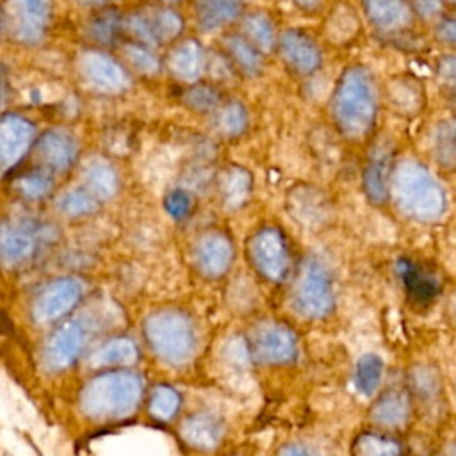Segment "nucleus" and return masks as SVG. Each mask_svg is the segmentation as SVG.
Wrapping results in <instances>:
<instances>
[{
    "label": "nucleus",
    "mask_w": 456,
    "mask_h": 456,
    "mask_svg": "<svg viewBox=\"0 0 456 456\" xmlns=\"http://www.w3.org/2000/svg\"><path fill=\"white\" fill-rule=\"evenodd\" d=\"M331 114L346 137L360 139L370 132L378 114V94L367 68L351 66L340 75L331 96Z\"/></svg>",
    "instance_id": "1"
},
{
    "label": "nucleus",
    "mask_w": 456,
    "mask_h": 456,
    "mask_svg": "<svg viewBox=\"0 0 456 456\" xmlns=\"http://www.w3.org/2000/svg\"><path fill=\"white\" fill-rule=\"evenodd\" d=\"M397 207L417 221H435L445 212V192L438 180L419 162L403 160L392 176Z\"/></svg>",
    "instance_id": "2"
},
{
    "label": "nucleus",
    "mask_w": 456,
    "mask_h": 456,
    "mask_svg": "<svg viewBox=\"0 0 456 456\" xmlns=\"http://www.w3.org/2000/svg\"><path fill=\"white\" fill-rule=\"evenodd\" d=\"M142 394V381L134 372H109L94 378L82 392V410L89 417H123Z\"/></svg>",
    "instance_id": "3"
},
{
    "label": "nucleus",
    "mask_w": 456,
    "mask_h": 456,
    "mask_svg": "<svg viewBox=\"0 0 456 456\" xmlns=\"http://www.w3.org/2000/svg\"><path fill=\"white\" fill-rule=\"evenodd\" d=\"M146 338L153 351L166 362L180 365L194 351L191 321L176 310H160L146 321Z\"/></svg>",
    "instance_id": "4"
},
{
    "label": "nucleus",
    "mask_w": 456,
    "mask_h": 456,
    "mask_svg": "<svg viewBox=\"0 0 456 456\" xmlns=\"http://www.w3.org/2000/svg\"><path fill=\"white\" fill-rule=\"evenodd\" d=\"M294 306L310 319L324 317L333 306V287L328 269L317 258H308L294 289Z\"/></svg>",
    "instance_id": "5"
},
{
    "label": "nucleus",
    "mask_w": 456,
    "mask_h": 456,
    "mask_svg": "<svg viewBox=\"0 0 456 456\" xmlns=\"http://www.w3.org/2000/svg\"><path fill=\"white\" fill-rule=\"evenodd\" d=\"M53 237V230L46 224L20 223L0 224V260L4 264H20L28 260L36 248L48 242Z\"/></svg>",
    "instance_id": "6"
},
{
    "label": "nucleus",
    "mask_w": 456,
    "mask_h": 456,
    "mask_svg": "<svg viewBox=\"0 0 456 456\" xmlns=\"http://www.w3.org/2000/svg\"><path fill=\"white\" fill-rule=\"evenodd\" d=\"M251 258L256 269L269 280L280 281L289 271V255L280 232L265 228L251 240Z\"/></svg>",
    "instance_id": "7"
},
{
    "label": "nucleus",
    "mask_w": 456,
    "mask_h": 456,
    "mask_svg": "<svg viewBox=\"0 0 456 456\" xmlns=\"http://www.w3.org/2000/svg\"><path fill=\"white\" fill-rule=\"evenodd\" d=\"M84 294V283L75 278H59L48 283L36 299L34 310L41 322L57 321L80 301Z\"/></svg>",
    "instance_id": "8"
},
{
    "label": "nucleus",
    "mask_w": 456,
    "mask_h": 456,
    "mask_svg": "<svg viewBox=\"0 0 456 456\" xmlns=\"http://www.w3.org/2000/svg\"><path fill=\"white\" fill-rule=\"evenodd\" d=\"M87 342V330L82 321H69L62 324L48 340L45 349V363L52 370L69 367L82 353Z\"/></svg>",
    "instance_id": "9"
},
{
    "label": "nucleus",
    "mask_w": 456,
    "mask_h": 456,
    "mask_svg": "<svg viewBox=\"0 0 456 456\" xmlns=\"http://www.w3.org/2000/svg\"><path fill=\"white\" fill-rule=\"evenodd\" d=\"M296 338L285 326L262 324L253 337V354L264 363H287L296 356Z\"/></svg>",
    "instance_id": "10"
},
{
    "label": "nucleus",
    "mask_w": 456,
    "mask_h": 456,
    "mask_svg": "<svg viewBox=\"0 0 456 456\" xmlns=\"http://www.w3.org/2000/svg\"><path fill=\"white\" fill-rule=\"evenodd\" d=\"M363 11L378 30L397 32L413 21V7L406 0H362Z\"/></svg>",
    "instance_id": "11"
},
{
    "label": "nucleus",
    "mask_w": 456,
    "mask_h": 456,
    "mask_svg": "<svg viewBox=\"0 0 456 456\" xmlns=\"http://www.w3.org/2000/svg\"><path fill=\"white\" fill-rule=\"evenodd\" d=\"M281 53L287 64L299 75H310L321 66V50L314 39L297 30H289L281 37Z\"/></svg>",
    "instance_id": "12"
},
{
    "label": "nucleus",
    "mask_w": 456,
    "mask_h": 456,
    "mask_svg": "<svg viewBox=\"0 0 456 456\" xmlns=\"http://www.w3.org/2000/svg\"><path fill=\"white\" fill-rule=\"evenodd\" d=\"M233 258V248L226 235L223 233H208L196 246V262L198 267L207 276L223 274Z\"/></svg>",
    "instance_id": "13"
},
{
    "label": "nucleus",
    "mask_w": 456,
    "mask_h": 456,
    "mask_svg": "<svg viewBox=\"0 0 456 456\" xmlns=\"http://www.w3.org/2000/svg\"><path fill=\"white\" fill-rule=\"evenodd\" d=\"M390 178V151L378 148L367 162L363 171V189L370 201L381 203L387 196Z\"/></svg>",
    "instance_id": "14"
},
{
    "label": "nucleus",
    "mask_w": 456,
    "mask_h": 456,
    "mask_svg": "<svg viewBox=\"0 0 456 456\" xmlns=\"http://www.w3.org/2000/svg\"><path fill=\"white\" fill-rule=\"evenodd\" d=\"M182 435L191 445L210 449L221 440L223 426L217 417L210 413H198L183 422Z\"/></svg>",
    "instance_id": "15"
},
{
    "label": "nucleus",
    "mask_w": 456,
    "mask_h": 456,
    "mask_svg": "<svg viewBox=\"0 0 456 456\" xmlns=\"http://www.w3.org/2000/svg\"><path fill=\"white\" fill-rule=\"evenodd\" d=\"M408 413H410V404L406 395L401 392H390L374 404L370 417L374 422L381 426L395 428V426H403L408 420Z\"/></svg>",
    "instance_id": "16"
},
{
    "label": "nucleus",
    "mask_w": 456,
    "mask_h": 456,
    "mask_svg": "<svg viewBox=\"0 0 456 456\" xmlns=\"http://www.w3.org/2000/svg\"><path fill=\"white\" fill-rule=\"evenodd\" d=\"M383 360L374 354L367 353L358 358L354 367V387L362 395H372L383 378Z\"/></svg>",
    "instance_id": "17"
},
{
    "label": "nucleus",
    "mask_w": 456,
    "mask_h": 456,
    "mask_svg": "<svg viewBox=\"0 0 456 456\" xmlns=\"http://www.w3.org/2000/svg\"><path fill=\"white\" fill-rule=\"evenodd\" d=\"M435 159L449 169L456 167V118L444 119L433 137Z\"/></svg>",
    "instance_id": "18"
},
{
    "label": "nucleus",
    "mask_w": 456,
    "mask_h": 456,
    "mask_svg": "<svg viewBox=\"0 0 456 456\" xmlns=\"http://www.w3.org/2000/svg\"><path fill=\"white\" fill-rule=\"evenodd\" d=\"M137 358V346L128 337H114L107 340L96 353L94 362L105 365L128 363Z\"/></svg>",
    "instance_id": "19"
},
{
    "label": "nucleus",
    "mask_w": 456,
    "mask_h": 456,
    "mask_svg": "<svg viewBox=\"0 0 456 456\" xmlns=\"http://www.w3.org/2000/svg\"><path fill=\"white\" fill-rule=\"evenodd\" d=\"M180 408V395L167 385H159L150 395V413L159 420H169Z\"/></svg>",
    "instance_id": "20"
},
{
    "label": "nucleus",
    "mask_w": 456,
    "mask_h": 456,
    "mask_svg": "<svg viewBox=\"0 0 456 456\" xmlns=\"http://www.w3.org/2000/svg\"><path fill=\"white\" fill-rule=\"evenodd\" d=\"M354 456H399V445L387 438L363 435L356 440Z\"/></svg>",
    "instance_id": "21"
},
{
    "label": "nucleus",
    "mask_w": 456,
    "mask_h": 456,
    "mask_svg": "<svg viewBox=\"0 0 456 456\" xmlns=\"http://www.w3.org/2000/svg\"><path fill=\"white\" fill-rule=\"evenodd\" d=\"M164 207L175 221H183L192 210V198H191L189 192H185L182 189H176V191H171L166 196Z\"/></svg>",
    "instance_id": "22"
},
{
    "label": "nucleus",
    "mask_w": 456,
    "mask_h": 456,
    "mask_svg": "<svg viewBox=\"0 0 456 456\" xmlns=\"http://www.w3.org/2000/svg\"><path fill=\"white\" fill-rule=\"evenodd\" d=\"M62 212L68 216H86L94 210V198L78 191H73L62 200Z\"/></svg>",
    "instance_id": "23"
},
{
    "label": "nucleus",
    "mask_w": 456,
    "mask_h": 456,
    "mask_svg": "<svg viewBox=\"0 0 456 456\" xmlns=\"http://www.w3.org/2000/svg\"><path fill=\"white\" fill-rule=\"evenodd\" d=\"M21 189H23V194H27L30 198H41L50 189V180L41 173L30 175V176L23 178Z\"/></svg>",
    "instance_id": "24"
},
{
    "label": "nucleus",
    "mask_w": 456,
    "mask_h": 456,
    "mask_svg": "<svg viewBox=\"0 0 456 456\" xmlns=\"http://www.w3.org/2000/svg\"><path fill=\"white\" fill-rule=\"evenodd\" d=\"M438 80L444 84V87L456 91V55H447L438 62L436 68Z\"/></svg>",
    "instance_id": "25"
},
{
    "label": "nucleus",
    "mask_w": 456,
    "mask_h": 456,
    "mask_svg": "<svg viewBox=\"0 0 456 456\" xmlns=\"http://www.w3.org/2000/svg\"><path fill=\"white\" fill-rule=\"evenodd\" d=\"M435 36L444 45L456 46V18H444V20H440L436 28H435Z\"/></svg>",
    "instance_id": "26"
},
{
    "label": "nucleus",
    "mask_w": 456,
    "mask_h": 456,
    "mask_svg": "<svg viewBox=\"0 0 456 456\" xmlns=\"http://www.w3.org/2000/svg\"><path fill=\"white\" fill-rule=\"evenodd\" d=\"M226 196H228V203L232 207H237L239 203H242L244 198L248 196V180H246V176H232Z\"/></svg>",
    "instance_id": "27"
},
{
    "label": "nucleus",
    "mask_w": 456,
    "mask_h": 456,
    "mask_svg": "<svg viewBox=\"0 0 456 456\" xmlns=\"http://www.w3.org/2000/svg\"><path fill=\"white\" fill-rule=\"evenodd\" d=\"M411 7L420 16H435L442 11V0H413Z\"/></svg>",
    "instance_id": "28"
},
{
    "label": "nucleus",
    "mask_w": 456,
    "mask_h": 456,
    "mask_svg": "<svg viewBox=\"0 0 456 456\" xmlns=\"http://www.w3.org/2000/svg\"><path fill=\"white\" fill-rule=\"evenodd\" d=\"M280 456H319L314 449L301 444H289L280 451Z\"/></svg>",
    "instance_id": "29"
},
{
    "label": "nucleus",
    "mask_w": 456,
    "mask_h": 456,
    "mask_svg": "<svg viewBox=\"0 0 456 456\" xmlns=\"http://www.w3.org/2000/svg\"><path fill=\"white\" fill-rule=\"evenodd\" d=\"M303 9H308V11H312V9H317L319 5H322V2L324 0H296Z\"/></svg>",
    "instance_id": "30"
},
{
    "label": "nucleus",
    "mask_w": 456,
    "mask_h": 456,
    "mask_svg": "<svg viewBox=\"0 0 456 456\" xmlns=\"http://www.w3.org/2000/svg\"><path fill=\"white\" fill-rule=\"evenodd\" d=\"M451 454H452V456H456V447L452 449V452H451Z\"/></svg>",
    "instance_id": "31"
}]
</instances>
